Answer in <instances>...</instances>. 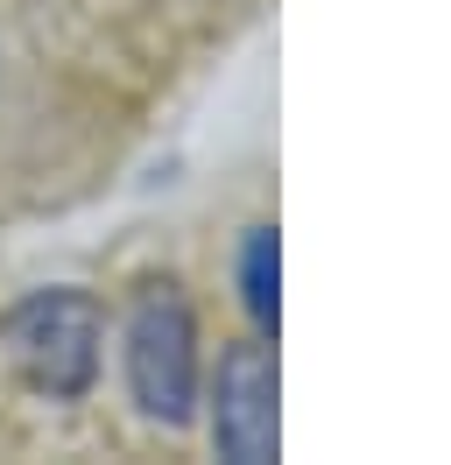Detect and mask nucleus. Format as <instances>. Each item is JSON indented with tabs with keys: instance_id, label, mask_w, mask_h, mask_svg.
Returning <instances> with one entry per match:
<instances>
[{
	"instance_id": "f257e3e1",
	"label": "nucleus",
	"mask_w": 451,
	"mask_h": 465,
	"mask_svg": "<svg viewBox=\"0 0 451 465\" xmlns=\"http://www.w3.org/2000/svg\"><path fill=\"white\" fill-rule=\"evenodd\" d=\"M127 388H135L141 416L191 423V409H197V318L169 282H148L135 296V311H127Z\"/></svg>"
},
{
	"instance_id": "f03ea898",
	"label": "nucleus",
	"mask_w": 451,
	"mask_h": 465,
	"mask_svg": "<svg viewBox=\"0 0 451 465\" xmlns=\"http://www.w3.org/2000/svg\"><path fill=\"white\" fill-rule=\"evenodd\" d=\"M7 339H15V360L22 374L50 395V402H78L85 388L99 381V339H106V318L85 290H35L7 318Z\"/></svg>"
},
{
	"instance_id": "7ed1b4c3",
	"label": "nucleus",
	"mask_w": 451,
	"mask_h": 465,
	"mask_svg": "<svg viewBox=\"0 0 451 465\" xmlns=\"http://www.w3.org/2000/svg\"><path fill=\"white\" fill-rule=\"evenodd\" d=\"M276 352L247 339L226 346L212 388V444L226 465H276Z\"/></svg>"
},
{
	"instance_id": "20e7f679",
	"label": "nucleus",
	"mask_w": 451,
	"mask_h": 465,
	"mask_svg": "<svg viewBox=\"0 0 451 465\" xmlns=\"http://www.w3.org/2000/svg\"><path fill=\"white\" fill-rule=\"evenodd\" d=\"M276 282H282V254H276V226H247V240H240V303H247V318L276 339Z\"/></svg>"
}]
</instances>
